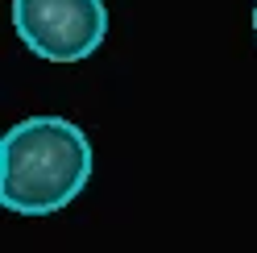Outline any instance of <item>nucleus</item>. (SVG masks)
<instances>
[{"label": "nucleus", "mask_w": 257, "mask_h": 253, "mask_svg": "<svg viewBox=\"0 0 257 253\" xmlns=\"http://www.w3.org/2000/svg\"><path fill=\"white\" fill-rule=\"evenodd\" d=\"M91 141L67 116H29L0 141V203L17 216H50L83 195Z\"/></svg>", "instance_id": "1"}, {"label": "nucleus", "mask_w": 257, "mask_h": 253, "mask_svg": "<svg viewBox=\"0 0 257 253\" xmlns=\"http://www.w3.org/2000/svg\"><path fill=\"white\" fill-rule=\"evenodd\" d=\"M13 29L46 62H83L108 38L104 0H13Z\"/></svg>", "instance_id": "2"}, {"label": "nucleus", "mask_w": 257, "mask_h": 253, "mask_svg": "<svg viewBox=\"0 0 257 253\" xmlns=\"http://www.w3.org/2000/svg\"><path fill=\"white\" fill-rule=\"evenodd\" d=\"M253 38H257V5H253Z\"/></svg>", "instance_id": "3"}]
</instances>
